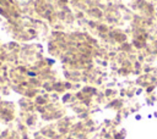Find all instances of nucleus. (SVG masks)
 <instances>
[{"mask_svg": "<svg viewBox=\"0 0 157 139\" xmlns=\"http://www.w3.org/2000/svg\"><path fill=\"white\" fill-rule=\"evenodd\" d=\"M125 137H126V135H124L120 130H115V132L113 133V139H125Z\"/></svg>", "mask_w": 157, "mask_h": 139, "instance_id": "nucleus-1", "label": "nucleus"}, {"mask_svg": "<svg viewBox=\"0 0 157 139\" xmlns=\"http://www.w3.org/2000/svg\"><path fill=\"white\" fill-rule=\"evenodd\" d=\"M155 88H156V85H153V84H152V85H148V87L146 88V90H145V91H146L147 94H151V93L155 90Z\"/></svg>", "mask_w": 157, "mask_h": 139, "instance_id": "nucleus-2", "label": "nucleus"}, {"mask_svg": "<svg viewBox=\"0 0 157 139\" xmlns=\"http://www.w3.org/2000/svg\"><path fill=\"white\" fill-rule=\"evenodd\" d=\"M142 91H144V89H142V88H139V89L135 90V95H140Z\"/></svg>", "mask_w": 157, "mask_h": 139, "instance_id": "nucleus-3", "label": "nucleus"}, {"mask_svg": "<svg viewBox=\"0 0 157 139\" xmlns=\"http://www.w3.org/2000/svg\"><path fill=\"white\" fill-rule=\"evenodd\" d=\"M141 118H142V116H141L140 113H135V119H136V121H140Z\"/></svg>", "mask_w": 157, "mask_h": 139, "instance_id": "nucleus-4", "label": "nucleus"}, {"mask_svg": "<svg viewBox=\"0 0 157 139\" xmlns=\"http://www.w3.org/2000/svg\"><path fill=\"white\" fill-rule=\"evenodd\" d=\"M70 96H71V95H70V94H66V95H65V98H64V99H63V101H65V102H66V101H67V100H69V99H70Z\"/></svg>", "mask_w": 157, "mask_h": 139, "instance_id": "nucleus-5", "label": "nucleus"}, {"mask_svg": "<svg viewBox=\"0 0 157 139\" xmlns=\"http://www.w3.org/2000/svg\"><path fill=\"white\" fill-rule=\"evenodd\" d=\"M152 117H153V115H152V113H148V115H147V118H152Z\"/></svg>", "mask_w": 157, "mask_h": 139, "instance_id": "nucleus-6", "label": "nucleus"}, {"mask_svg": "<svg viewBox=\"0 0 157 139\" xmlns=\"http://www.w3.org/2000/svg\"><path fill=\"white\" fill-rule=\"evenodd\" d=\"M152 115H153V117H155V118H157V111H155Z\"/></svg>", "mask_w": 157, "mask_h": 139, "instance_id": "nucleus-7", "label": "nucleus"}, {"mask_svg": "<svg viewBox=\"0 0 157 139\" xmlns=\"http://www.w3.org/2000/svg\"><path fill=\"white\" fill-rule=\"evenodd\" d=\"M17 1H20V2H27V1H29V0H17Z\"/></svg>", "mask_w": 157, "mask_h": 139, "instance_id": "nucleus-8", "label": "nucleus"}]
</instances>
